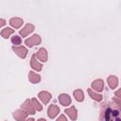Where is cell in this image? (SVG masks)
<instances>
[{
  "label": "cell",
  "instance_id": "cell-1",
  "mask_svg": "<svg viewBox=\"0 0 121 121\" xmlns=\"http://www.w3.org/2000/svg\"><path fill=\"white\" fill-rule=\"evenodd\" d=\"M98 121H121V107L114 101H106L100 107Z\"/></svg>",
  "mask_w": 121,
  "mask_h": 121
},
{
  "label": "cell",
  "instance_id": "cell-2",
  "mask_svg": "<svg viewBox=\"0 0 121 121\" xmlns=\"http://www.w3.org/2000/svg\"><path fill=\"white\" fill-rule=\"evenodd\" d=\"M41 42H42L41 36L38 35V34H34V35L30 36L29 38H27V39L25 41V43H26V45L28 46V47H33V46H35V45L40 44Z\"/></svg>",
  "mask_w": 121,
  "mask_h": 121
},
{
  "label": "cell",
  "instance_id": "cell-3",
  "mask_svg": "<svg viewBox=\"0 0 121 121\" xmlns=\"http://www.w3.org/2000/svg\"><path fill=\"white\" fill-rule=\"evenodd\" d=\"M21 108H22V110L26 111L28 114H35V112H36V109L34 108L33 103H32V101L30 99H26L21 105Z\"/></svg>",
  "mask_w": 121,
  "mask_h": 121
},
{
  "label": "cell",
  "instance_id": "cell-4",
  "mask_svg": "<svg viewBox=\"0 0 121 121\" xmlns=\"http://www.w3.org/2000/svg\"><path fill=\"white\" fill-rule=\"evenodd\" d=\"M27 115H28V113L26 111L22 110V109L21 110H16L12 113V116L16 121H25L27 118Z\"/></svg>",
  "mask_w": 121,
  "mask_h": 121
},
{
  "label": "cell",
  "instance_id": "cell-5",
  "mask_svg": "<svg viewBox=\"0 0 121 121\" xmlns=\"http://www.w3.org/2000/svg\"><path fill=\"white\" fill-rule=\"evenodd\" d=\"M12 50H13V52H14L19 58H21V59H25V58L26 57L27 53H28L26 47H25V46H14V45H13V46H12Z\"/></svg>",
  "mask_w": 121,
  "mask_h": 121
},
{
  "label": "cell",
  "instance_id": "cell-6",
  "mask_svg": "<svg viewBox=\"0 0 121 121\" xmlns=\"http://www.w3.org/2000/svg\"><path fill=\"white\" fill-rule=\"evenodd\" d=\"M34 29H35L34 25H32V24H26V25L19 31L20 36H22L23 38H25V37L28 36L30 33H32V32L34 31Z\"/></svg>",
  "mask_w": 121,
  "mask_h": 121
},
{
  "label": "cell",
  "instance_id": "cell-7",
  "mask_svg": "<svg viewBox=\"0 0 121 121\" xmlns=\"http://www.w3.org/2000/svg\"><path fill=\"white\" fill-rule=\"evenodd\" d=\"M30 66H31V68H33L35 71H38V72L42 71V69H43V64L38 61L37 57H36V54H33L32 57H31V60H30Z\"/></svg>",
  "mask_w": 121,
  "mask_h": 121
},
{
  "label": "cell",
  "instance_id": "cell-8",
  "mask_svg": "<svg viewBox=\"0 0 121 121\" xmlns=\"http://www.w3.org/2000/svg\"><path fill=\"white\" fill-rule=\"evenodd\" d=\"M92 88L96 91L97 93H100L104 89V81L101 78H96L92 82Z\"/></svg>",
  "mask_w": 121,
  "mask_h": 121
},
{
  "label": "cell",
  "instance_id": "cell-9",
  "mask_svg": "<svg viewBox=\"0 0 121 121\" xmlns=\"http://www.w3.org/2000/svg\"><path fill=\"white\" fill-rule=\"evenodd\" d=\"M59 112H60V108H59L57 105H55V104H51V105L48 107V110H47V115H48L49 118H51V119L55 118V117L59 114Z\"/></svg>",
  "mask_w": 121,
  "mask_h": 121
},
{
  "label": "cell",
  "instance_id": "cell-10",
  "mask_svg": "<svg viewBox=\"0 0 121 121\" xmlns=\"http://www.w3.org/2000/svg\"><path fill=\"white\" fill-rule=\"evenodd\" d=\"M64 112L69 116V118L73 121H76L78 118V110L75 106H71L70 108H67L64 110Z\"/></svg>",
  "mask_w": 121,
  "mask_h": 121
},
{
  "label": "cell",
  "instance_id": "cell-11",
  "mask_svg": "<svg viewBox=\"0 0 121 121\" xmlns=\"http://www.w3.org/2000/svg\"><path fill=\"white\" fill-rule=\"evenodd\" d=\"M38 97L40 98V100H41L43 104H47V103L51 100L52 95H51V94H50L49 92H47V91H42V92H40V93L38 94Z\"/></svg>",
  "mask_w": 121,
  "mask_h": 121
},
{
  "label": "cell",
  "instance_id": "cell-12",
  "mask_svg": "<svg viewBox=\"0 0 121 121\" xmlns=\"http://www.w3.org/2000/svg\"><path fill=\"white\" fill-rule=\"evenodd\" d=\"M36 57H37V59H38L39 60H41L42 62L47 61V58H48V56H47V50H46L45 48H43V47L40 48V49L37 51V53H36Z\"/></svg>",
  "mask_w": 121,
  "mask_h": 121
},
{
  "label": "cell",
  "instance_id": "cell-13",
  "mask_svg": "<svg viewBox=\"0 0 121 121\" xmlns=\"http://www.w3.org/2000/svg\"><path fill=\"white\" fill-rule=\"evenodd\" d=\"M58 98H59V102L62 106H69L72 103V99H71L70 95L67 94H60Z\"/></svg>",
  "mask_w": 121,
  "mask_h": 121
},
{
  "label": "cell",
  "instance_id": "cell-14",
  "mask_svg": "<svg viewBox=\"0 0 121 121\" xmlns=\"http://www.w3.org/2000/svg\"><path fill=\"white\" fill-rule=\"evenodd\" d=\"M23 23H24L23 19L22 18H19V17H12V18L9 19V25L13 28H15V29L20 28L23 26Z\"/></svg>",
  "mask_w": 121,
  "mask_h": 121
},
{
  "label": "cell",
  "instance_id": "cell-15",
  "mask_svg": "<svg viewBox=\"0 0 121 121\" xmlns=\"http://www.w3.org/2000/svg\"><path fill=\"white\" fill-rule=\"evenodd\" d=\"M28 80L33 84L39 83L41 81V76L34 71H30L28 73Z\"/></svg>",
  "mask_w": 121,
  "mask_h": 121
},
{
  "label": "cell",
  "instance_id": "cell-16",
  "mask_svg": "<svg viewBox=\"0 0 121 121\" xmlns=\"http://www.w3.org/2000/svg\"><path fill=\"white\" fill-rule=\"evenodd\" d=\"M107 81H108L109 87L111 89H115L118 85V78H117L116 76H113V75L109 76L108 78H107Z\"/></svg>",
  "mask_w": 121,
  "mask_h": 121
},
{
  "label": "cell",
  "instance_id": "cell-17",
  "mask_svg": "<svg viewBox=\"0 0 121 121\" xmlns=\"http://www.w3.org/2000/svg\"><path fill=\"white\" fill-rule=\"evenodd\" d=\"M87 92H88V95H90V97H91L92 99H94L95 101L99 102V101H101L102 98H103V96H102L101 94H98V93H96V92L91 90V88H88V89H87Z\"/></svg>",
  "mask_w": 121,
  "mask_h": 121
},
{
  "label": "cell",
  "instance_id": "cell-18",
  "mask_svg": "<svg viewBox=\"0 0 121 121\" xmlns=\"http://www.w3.org/2000/svg\"><path fill=\"white\" fill-rule=\"evenodd\" d=\"M73 95L78 102H82L84 100V94L81 89H76L73 92Z\"/></svg>",
  "mask_w": 121,
  "mask_h": 121
},
{
  "label": "cell",
  "instance_id": "cell-19",
  "mask_svg": "<svg viewBox=\"0 0 121 121\" xmlns=\"http://www.w3.org/2000/svg\"><path fill=\"white\" fill-rule=\"evenodd\" d=\"M14 33V30L12 29V28H10V27H5V28H3L2 30H1V36L4 38V39H8L11 34H13Z\"/></svg>",
  "mask_w": 121,
  "mask_h": 121
},
{
  "label": "cell",
  "instance_id": "cell-20",
  "mask_svg": "<svg viewBox=\"0 0 121 121\" xmlns=\"http://www.w3.org/2000/svg\"><path fill=\"white\" fill-rule=\"evenodd\" d=\"M31 101H32L33 106H34V108L36 109V111H38V112L43 111V106H42V104L38 101V99H37L36 97H32V98H31Z\"/></svg>",
  "mask_w": 121,
  "mask_h": 121
},
{
  "label": "cell",
  "instance_id": "cell-21",
  "mask_svg": "<svg viewBox=\"0 0 121 121\" xmlns=\"http://www.w3.org/2000/svg\"><path fill=\"white\" fill-rule=\"evenodd\" d=\"M10 41H11V43H12V44H13L14 46H17V45L21 44V43H22V38H21L20 36H18V35H13V36L11 37Z\"/></svg>",
  "mask_w": 121,
  "mask_h": 121
},
{
  "label": "cell",
  "instance_id": "cell-22",
  "mask_svg": "<svg viewBox=\"0 0 121 121\" xmlns=\"http://www.w3.org/2000/svg\"><path fill=\"white\" fill-rule=\"evenodd\" d=\"M56 121H68V120H67V118L65 117L64 114H60V115L58 117V119H57Z\"/></svg>",
  "mask_w": 121,
  "mask_h": 121
},
{
  "label": "cell",
  "instance_id": "cell-23",
  "mask_svg": "<svg viewBox=\"0 0 121 121\" xmlns=\"http://www.w3.org/2000/svg\"><path fill=\"white\" fill-rule=\"evenodd\" d=\"M112 100H113V101H114V102H115V103H116V104H117L119 107H121V98H118V97H114Z\"/></svg>",
  "mask_w": 121,
  "mask_h": 121
},
{
  "label": "cell",
  "instance_id": "cell-24",
  "mask_svg": "<svg viewBox=\"0 0 121 121\" xmlns=\"http://www.w3.org/2000/svg\"><path fill=\"white\" fill-rule=\"evenodd\" d=\"M114 95H115V97L121 98V88H120V89H118L117 91H115V93H114Z\"/></svg>",
  "mask_w": 121,
  "mask_h": 121
},
{
  "label": "cell",
  "instance_id": "cell-25",
  "mask_svg": "<svg viewBox=\"0 0 121 121\" xmlns=\"http://www.w3.org/2000/svg\"><path fill=\"white\" fill-rule=\"evenodd\" d=\"M5 25H6V20L3 19V18H1V19H0V26H5Z\"/></svg>",
  "mask_w": 121,
  "mask_h": 121
},
{
  "label": "cell",
  "instance_id": "cell-26",
  "mask_svg": "<svg viewBox=\"0 0 121 121\" xmlns=\"http://www.w3.org/2000/svg\"><path fill=\"white\" fill-rule=\"evenodd\" d=\"M25 121H35V120H34V118H28V119H26Z\"/></svg>",
  "mask_w": 121,
  "mask_h": 121
},
{
  "label": "cell",
  "instance_id": "cell-27",
  "mask_svg": "<svg viewBox=\"0 0 121 121\" xmlns=\"http://www.w3.org/2000/svg\"><path fill=\"white\" fill-rule=\"evenodd\" d=\"M38 121H46V119H44V118H40V119H38Z\"/></svg>",
  "mask_w": 121,
  "mask_h": 121
}]
</instances>
